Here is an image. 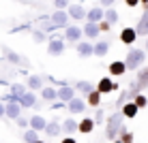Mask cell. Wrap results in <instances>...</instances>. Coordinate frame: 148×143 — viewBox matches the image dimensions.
Listing matches in <instances>:
<instances>
[{
    "instance_id": "obj_1",
    "label": "cell",
    "mask_w": 148,
    "mask_h": 143,
    "mask_svg": "<svg viewBox=\"0 0 148 143\" xmlns=\"http://www.w3.org/2000/svg\"><path fill=\"white\" fill-rule=\"evenodd\" d=\"M146 62V52L140 47H131L127 52V58H125V64H127V70H140L142 64Z\"/></svg>"
},
{
    "instance_id": "obj_2",
    "label": "cell",
    "mask_w": 148,
    "mask_h": 143,
    "mask_svg": "<svg viewBox=\"0 0 148 143\" xmlns=\"http://www.w3.org/2000/svg\"><path fill=\"white\" fill-rule=\"evenodd\" d=\"M122 120H125V115L118 111H114L110 117H108V128H105V137H108L110 141H116L120 135V128H122Z\"/></svg>"
},
{
    "instance_id": "obj_3",
    "label": "cell",
    "mask_w": 148,
    "mask_h": 143,
    "mask_svg": "<svg viewBox=\"0 0 148 143\" xmlns=\"http://www.w3.org/2000/svg\"><path fill=\"white\" fill-rule=\"evenodd\" d=\"M82 37H84V32H82V28L75 26V24H69V26L64 28V34H62V39H64L67 45H77L82 41Z\"/></svg>"
},
{
    "instance_id": "obj_4",
    "label": "cell",
    "mask_w": 148,
    "mask_h": 143,
    "mask_svg": "<svg viewBox=\"0 0 148 143\" xmlns=\"http://www.w3.org/2000/svg\"><path fill=\"white\" fill-rule=\"evenodd\" d=\"M64 49H67V43H64L62 37H49V41H47V56H62Z\"/></svg>"
},
{
    "instance_id": "obj_5",
    "label": "cell",
    "mask_w": 148,
    "mask_h": 143,
    "mask_svg": "<svg viewBox=\"0 0 148 143\" xmlns=\"http://www.w3.org/2000/svg\"><path fill=\"white\" fill-rule=\"evenodd\" d=\"M116 90H118V83H116V81L112 79L110 75L101 77L99 83H97V92H99L101 96H103V94H110V92H116Z\"/></svg>"
},
{
    "instance_id": "obj_6",
    "label": "cell",
    "mask_w": 148,
    "mask_h": 143,
    "mask_svg": "<svg viewBox=\"0 0 148 143\" xmlns=\"http://www.w3.org/2000/svg\"><path fill=\"white\" fill-rule=\"evenodd\" d=\"M2 54H4V60H7L9 64H13V66H28V60L24 58V56H19L17 52H13V49L2 47Z\"/></svg>"
},
{
    "instance_id": "obj_7",
    "label": "cell",
    "mask_w": 148,
    "mask_h": 143,
    "mask_svg": "<svg viewBox=\"0 0 148 143\" xmlns=\"http://www.w3.org/2000/svg\"><path fill=\"white\" fill-rule=\"evenodd\" d=\"M47 19H49V24H54L56 28H62V30H64L71 17H69V13H67V11H54Z\"/></svg>"
},
{
    "instance_id": "obj_8",
    "label": "cell",
    "mask_w": 148,
    "mask_h": 143,
    "mask_svg": "<svg viewBox=\"0 0 148 143\" xmlns=\"http://www.w3.org/2000/svg\"><path fill=\"white\" fill-rule=\"evenodd\" d=\"M75 52H77L79 58H92L95 56V45L90 43V41H79L77 45H75Z\"/></svg>"
},
{
    "instance_id": "obj_9",
    "label": "cell",
    "mask_w": 148,
    "mask_h": 143,
    "mask_svg": "<svg viewBox=\"0 0 148 143\" xmlns=\"http://www.w3.org/2000/svg\"><path fill=\"white\" fill-rule=\"evenodd\" d=\"M67 13H69L71 19H75V22H84L86 15H88V11H86L82 4H71V7L67 9Z\"/></svg>"
},
{
    "instance_id": "obj_10",
    "label": "cell",
    "mask_w": 148,
    "mask_h": 143,
    "mask_svg": "<svg viewBox=\"0 0 148 143\" xmlns=\"http://www.w3.org/2000/svg\"><path fill=\"white\" fill-rule=\"evenodd\" d=\"M75 98V88H73V85H62V88H58V100H60V103H64V105H67V103H71V100H73Z\"/></svg>"
},
{
    "instance_id": "obj_11",
    "label": "cell",
    "mask_w": 148,
    "mask_h": 143,
    "mask_svg": "<svg viewBox=\"0 0 148 143\" xmlns=\"http://www.w3.org/2000/svg\"><path fill=\"white\" fill-rule=\"evenodd\" d=\"M86 98H79V96H75L73 100H71V103H67V109H69V113H84L86 111Z\"/></svg>"
},
{
    "instance_id": "obj_12",
    "label": "cell",
    "mask_w": 148,
    "mask_h": 143,
    "mask_svg": "<svg viewBox=\"0 0 148 143\" xmlns=\"http://www.w3.org/2000/svg\"><path fill=\"white\" fill-rule=\"evenodd\" d=\"M103 17H105V9H101V7H92V9H88L86 22H90V24H101V22H103Z\"/></svg>"
},
{
    "instance_id": "obj_13",
    "label": "cell",
    "mask_w": 148,
    "mask_h": 143,
    "mask_svg": "<svg viewBox=\"0 0 148 143\" xmlns=\"http://www.w3.org/2000/svg\"><path fill=\"white\" fill-rule=\"evenodd\" d=\"M135 39H137L135 28L127 26V28H122V30H120V43H122V45H133V43H135Z\"/></svg>"
},
{
    "instance_id": "obj_14",
    "label": "cell",
    "mask_w": 148,
    "mask_h": 143,
    "mask_svg": "<svg viewBox=\"0 0 148 143\" xmlns=\"http://www.w3.org/2000/svg\"><path fill=\"white\" fill-rule=\"evenodd\" d=\"M26 88L30 92H41V90L45 88V85H43V75H28Z\"/></svg>"
},
{
    "instance_id": "obj_15",
    "label": "cell",
    "mask_w": 148,
    "mask_h": 143,
    "mask_svg": "<svg viewBox=\"0 0 148 143\" xmlns=\"http://www.w3.org/2000/svg\"><path fill=\"white\" fill-rule=\"evenodd\" d=\"M108 70H110V77H120V75H125L127 73L125 60H114V62L108 66Z\"/></svg>"
},
{
    "instance_id": "obj_16",
    "label": "cell",
    "mask_w": 148,
    "mask_h": 143,
    "mask_svg": "<svg viewBox=\"0 0 148 143\" xmlns=\"http://www.w3.org/2000/svg\"><path fill=\"white\" fill-rule=\"evenodd\" d=\"M41 98L45 100V103H56L58 100V88H54V85H45L43 90H41Z\"/></svg>"
},
{
    "instance_id": "obj_17",
    "label": "cell",
    "mask_w": 148,
    "mask_h": 143,
    "mask_svg": "<svg viewBox=\"0 0 148 143\" xmlns=\"http://www.w3.org/2000/svg\"><path fill=\"white\" fill-rule=\"evenodd\" d=\"M135 32H137V37H148V7L144 9V13H142L140 22H137Z\"/></svg>"
},
{
    "instance_id": "obj_18",
    "label": "cell",
    "mask_w": 148,
    "mask_h": 143,
    "mask_svg": "<svg viewBox=\"0 0 148 143\" xmlns=\"http://www.w3.org/2000/svg\"><path fill=\"white\" fill-rule=\"evenodd\" d=\"M82 32H84V37H86V39L95 41V39H99L101 30H99V24H90V22H86V24H84V28H82Z\"/></svg>"
},
{
    "instance_id": "obj_19",
    "label": "cell",
    "mask_w": 148,
    "mask_h": 143,
    "mask_svg": "<svg viewBox=\"0 0 148 143\" xmlns=\"http://www.w3.org/2000/svg\"><path fill=\"white\" fill-rule=\"evenodd\" d=\"M45 135H47V137H60V135H62V122H58V120L47 122V126H45Z\"/></svg>"
},
{
    "instance_id": "obj_20",
    "label": "cell",
    "mask_w": 148,
    "mask_h": 143,
    "mask_svg": "<svg viewBox=\"0 0 148 143\" xmlns=\"http://www.w3.org/2000/svg\"><path fill=\"white\" fill-rule=\"evenodd\" d=\"M28 120H30V128H32V130H37V132H41V130H45V126H47V120H45L43 115H39V113L30 115Z\"/></svg>"
},
{
    "instance_id": "obj_21",
    "label": "cell",
    "mask_w": 148,
    "mask_h": 143,
    "mask_svg": "<svg viewBox=\"0 0 148 143\" xmlns=\"http://www.w3.org/2000/svg\"><path fill=\"white\" fill-rule=\"evenodd\" d=\"M73 88H75V92H79V94L86 98V96H88L90 92H95V90H97V85H92L90 81H75V83H73Z\"/></svg>"
},
{
    "instance_id": "obj_22",
    "label": "cell",
    "mask_w": 148,
    "mask_h": 143,
    "mask_svg": "<svg viewBox=\"0 0 148 143\" xmlns=\"http://www.w3.org/2000/svg\"><path fill=\"white\" fill-rule=\"evenodd\" d=\"M7 109H4V113H7L9 120H17V117H22V105L19 103H9V105H4Z\"/></svg>"
},
{
    "instance_id": "obj_23",
    "label": "cell",
    "mask_w": 148,
    "mask_h": 143,
    "mask_svg": "<svg viewBox=\"0 0 148 143\" xmlns=\"http://www.w3.org/2000/svg\"><path fill=\"white\" fill-rule=\"evenodd\" d=\"M137 111H140V109H137V105L133 103V100H129V103H125L120 107V113L125 115L127 120H133V117L137 115Z\"/></svg>"
},
{
    "instance_id": "obj_24",
    "label": "cell",
    "mask_w": 148,
    "mask_h": 143,
    "mask_svg": "<svg viewBox=\"0 0 148 143\" xmlns=\"http://www.w3.org/2000/svg\"><path fill=\"white\" fill-rule=\"evenodd\" d=\"M19 105H22V109H34V107L39 105L34 92H26V94L22 96V100H19Z\"/></svg>"
},
{
    "instance_id": "obj_25",
    "label": "cell",
    "mask_w": 148,
    "mask_h": 143,
    "mask_svg": "<svg viewBox=\"0 0 148 143\" xmlns=\"http://www.w3.org/2000/svg\"><path fill=\"white\" fill-rule=\"evenodd\" d=\"M110 52V41H97L95 43V58H105Z\"/></svg>"
},
{
    "instance_id": "obj_26",
    "label": "cell",
    "mask_w": 148,
    "mask_h": 143,
    "mask_svg": "<svg viewBox=\"0 0 148 143\" xmlns=\"http://www.w3.org/2000/svg\"><path fill=\"white\" fill-rule=\"evenodd\" d=\"M95 120L92 117H84V120L79 122V128H77V132H82V135H90V132L95 130Z\"/></svg>"
},
{
    "instance_id": "obj_27",
    "label": "cell",
    "mask_w": 148,
    "mask_h": 143,
    "mask_svg": "<svg viewBox=\"0 0 148 143\" xmlns=\"http://www.w3.org/2000/svg\"><path fill=\"white\" fill-rule=\"evenodd\" d=\"M79 128V122H75L73 117H67V120L62 122V132H67V137H71L73 132H77Z\"/></svg>"
},
{
    "instance_id": "obj_28",
    "label": "cell",
    "mask_w": 148,
    "mask_h": 143,
    "mask_svg": "<svg viewBox=\"0 0 148 143\" xmlns=\"http://www.w3.org/2000/svg\"><path fill=\"white\" fill-rule=\"evenodd\" d=\"M135 83L140 85V90H146V88H148V66H146V68H140V70H137Z\"/></svg>"
},
{
    "instance_id": "obj_29",
    "label": "cell",
    "mask_w": 148,
    "mask_h": 143,
    "mask_svg": "<svg viewBox=\"0 0 148 143\" xmlns=\"http://www.w3.org/2000/svg\"><path fill=\"white\" fill-rule=\"evenodd\" d=\"M9 92H11L15 98H19V100H22V96L28 92V88H26L24 83H11V85H9Z\"/></svg>"
},
{
    "instance_id": "obj_30",
    "label": "cell",
    "mask_w": 148,
    "mask_h": 143,
    "mask_svg": "<svg viewBox=\"0 0 148 143\" xmlns=\"http://www.w3.org/2000/svg\"><path fill=\"white\" fill-rule=\"evenodd\" d=\"M86 105H88V107H95V109H99V107H101V94H99V92H90V94L88 96H86Z\"/></svg>"
},
{
    "instance_id": "obj_31",
    "label": "cell",
    "mask_w": 148,
    "mask_h": 143,
    "mask_svg": "<svg viewBox=\"0 0 148 143\" xmlns=\"http://www.w3.org/2000/svg\"><path fill=\"white\" fill-rule=\"evenodd\" d=\"M103 22H108L110 26L118 24V11H116L114 7H112V9H105V17H103Z\"/></svg>"
},
{
    "instance_id": "obj_32",
    "label": "cell",
    "mask_w": 148,
    "mask_h": 143,
    "mask_svg": "<svg viewBox=\"0 0 148 143\" xmlns=\"http://www.w3.org/2000/svg\"><path fill=\"white\" fill-rule=\"evenodd\" d=\"M118 139H120L122 143H133V141H135V137H133V132H131V130H127V126H122Z\"/></svg>"
},
{
    "instance_id": "obj_33",
    "label": "cell",
    "mask_w": 148,
    "mask_h": 143,
    "mask_svg": "<svg viewBox=\"0 0 148 143\" xmlns=\"http://www.w3.org/2000/svg\"><path fill=\"white\" fill-rule=\"evenodd\" d=\"M24 141H26V143H37V141H41V139H39V132L32 130V128L24 130Z\"/></svg>"
},
{
    "instance_id": "obj_34",
    "label": "cell",
    "mask_w": 148,
    "mask_h": 143,
    "mask_svg": "<svg viewBox=\"0 0 148 143\" xmlns=\"http://www.w3.org/2000/svg\"><path fill=\"white\" fill-rule=\"evenodd\" d=\"M133 103L137 105V109H146V107H148V96L146 94H137L133 98Z\"/></svg>"
},
{
    "instance_id": "obj_35",
    "label": "cell",
    "mask_w": 148,
    "mask_h": 143,
    "mask_svg": "<svg viewBox=\"0 0 148 143\" xmlns=\"http://www.w3.org/2000/svg\"><path fill=\"white\" fill-rule=\"evenodd\" d=\"M30 34H32V41H34V43H43V41H49L47 37H45L43 30H30Z\"/></svg>"
},
{
    "instance_id": "obj_36",
    "label": "cell",
    "mask_w": 148,
    "mask_h": 143,
    "mask_svg": "<svg viewBox=\"0 0 148 143\" xmlns=\"http://www.w3.org/2000/svg\"><path fill=\"white\" fill-rule=\"evenodd\" d=\"M54 7H56V11H67L71 7V0H54Z\"/></svg>"
},
{
    "instance_id": "obj_37",
    "label": "cell",
    "mask_w": 148,
    "mask_h": 143,
    "mask_svg": "<svg viewBox=\"0 0 148 143\" xmlns=\"http://www.w3.org/2000/svg\"><path fill=\"white\" fill-rule=\"evenodd\" d=\"M15 124H17V128H22V130H28L30 128V120H28V117H17Z\"/></svg>"
},
{
    "instance_id": "obj_38",
    "label": "cell",
    "mask_w": 148,
    "mask_h": 143,
    "mask_svg": "<svg viewBox=\"0 0 148 143\" xmlns=\"http://www.w3.org/2000/svg\"><path fill=\"white\" fill-rule=\"evenodd\" d=\"M92 120H95V124H101V122L105 120V113H103V109H101V107L97 109V113H95V117H92Z\"/></svg>"
},
{
    "instance_id": "obj_39",
    "label": "cell",
    "mask_w": 148,
    "mask_h": 143,
    "mask_svg": "<svg viewBox=\"0 0 148 143\" xmlns=\"http://www.w3.org/2000/svg\"><path fill=\"white\" fill-rule=\"evenodd\" d=\"M114 2H116V0H99V7L101 9H112V7H114Z\"/></svg>"
},
{
    "instance_id": "obj_40",
    "label": "cell",
    "mask_w": 148,
    "mask_h": 143,
    "mask_svg": "<svg viewBox=\"0 0 148 143\" xmlns=\"http://www.w3.org/2000/svg\"><path fill=\"white\" fill-rule=\"evenodd\" d=\"M62 107H67V105H64V103H60V100H56V103L49 105V109H52V111H58V109H62Z\"/></svg>"
},
{
    "instance_id": "obj_41",
    "label": "cell",
    "mask_w": 148,
    "mask_h": 143,
    "mask_svg": "<svg viewBox=\"0 0 148 143\" xmlns=\"http://www.w3.org/2000/svg\"><path fill=\"white\" fill-rule=\"evenodd\" d=\"M99 30H101V32H108V30H112V26H110L108 22H101L99 24Z\"/></svg>"
},
{
    "instance_id": "obj_42",
    "label": "cell",
    "mask_w": 148,
    "mask_h": 143,
    "mask_svg": "<svg viewBox=\"0 0 148 143\" xmlns=\"http://www.w3.org/2000/svg\"><path fill=\"white\" fill-rule=\"evenodd\" d=\"M125 4L129 9H133V7H140V0H125Z\"/></svg>"
},
{
    "instance_id": "obj_43",
    "label": "cell",
    "mask_w": 148,
    "mask_h": 143,
    "mask_svg": "<svg viewBox=\"0 0 148 143\" xmlns=\"http://www.w3.org/2000/svg\"><path fill=\"white\" fill-rule=\"evenodd\" d=\"M60 143H77V141H75V139H73V137H64V139H62V141H60Z\"/></svg>"
},
{
    "instance_id": "obj_44",
    "label": "cell",
    "mask_w": 148,
    "mask_h": 143,
    "mask_svg": "<svg viewBox=\"0 0 148 143\" xmlns=\"http://www.w3.org/2000/svg\"><path fill=\"white\" fill-rule=\"evenodd\" d=\"M4 109H7V107H4V103H0V117H7V113H4Z\"/></svg>"
},
{
    "instance_id": "obj_45",
    "label": "cell",
    "mask_w": 148,
    "mask_h": 143,
    "mask_svg": "<svg viewBox=\"0 0 148 143\" xmlns=\"http://www.w3.org/2000/svg\"><path fill=\"white\" fill-rule=\"evenodd\" d=\"M140 4H142L144 9H146V7H148V0H140Z\"/></svg>"
},
{
    "instance_id": "obj_46",
    "label": "cell",
    "mask_w": 148,
    "mask_h": 143,
    "mask_svg": "<svg viewBox=\"0 0 148 143\" xmlns=\"http://www.w3.org/2000/svg\"><path fill=\"white\" fill-rule=\"evenodd\" d=\"M112 143H122V141H120V139H116V141H112Z\"/></svg>"
},
{
    "instance_id": "obj_47",
    "label": "cell",
    "mask_w": 148,
    "mask_h": 143,
    "mask_svg": "<svg viewBox=\"0 0 148 143\" xmlns=\"http://www.w3.org/2000/svg\"><path fill=\"white\" fill-rule=\"evenodd\" d=\"M146 49H148V37H146Z\"/></svg>"
},
{
    "instance_id": "obj_48",
    "label": "cell",
    "mask_w": 148,
    "mask_h": 143,
    "mask_svg": "<svg viewBox=\"0 0 148 143\" xmlns=\"http://www.w3.org/2000/svg\"><path fill=\"white\" fill-rule=\"evenodd\" d=\"M2 60H4V58H2V56H0V62H2Z\"/></svg>"
},
{
    "instance_id": "obj_49",
    "label": "cell",
    "mask_w": 148,
    "mask_h": 143,
    "mask_svg": "<svg viewBox=\"0 0 148 143\" xmlns=\"http://www.w3.org/2000/svg\"><path fill=\"white\" fill-rule=\"evenodd\" d=\"M37 143H45V141H37Z\"/></svg>"
}]
</instances>
